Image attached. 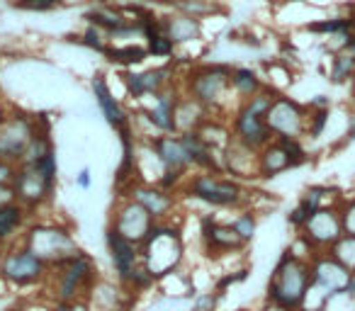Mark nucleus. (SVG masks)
Masks as SVG:
<instances>
[{
    "label": "nucleus",
    "instance_id": "nucleus-9",
    "mask_svg": "<svg viewBox=\"0 0 355 311\" xmlns=\"http://www.w3.org/2000/svg\"><path fill=\"white\" fill-rule=\"evenodd\" d=\"M266 124L275 139H302L309 127V114L290 98H275L266 112Z\"/></svg>",
    "mask_w": 355,
    "mask_h": 311
},
{
    "label": "nucleus",
    "instance_id": "nucleus-34",
    "mask_svg": "<svg viewBox=\"0 0 355 311\" xmlns=\"http://www.w3.org/2000/svg\"><path fill=\"white\" fill-rule=\"evenodd\" d=\"M42 175H44L49 183L56 185V173H59V163H56V151H49L46 156H42L37 163H32Z\"/></svg>",
    "mask_w": 355,
    "mask_h": 311
},
{
    "label": "nucleus",
    "instance_id": "nucleus-31",
    "mask_svg": "<svg viewBox=\"0 0 355 311\" xmlns=\"http://www.w3.org/2000/svg\"><path fill=\"white\" fill-rule=\"evenodd\" d=\"M107 42H110L107 32H103L100 27L90 25V22H88V27H85L83 35H80V44L88 46V49H93V51H98V54H107V49H110Z\"/></svg>",
    "mask_w": 355,
    "mask_h": 311
},
{
    "label": "nucleus",
    "instance_id": "nucleus-32",
    "mask_svg": "<svg viewBox=\"0 0 355 311\" xmlns=\"http://www.w3.org/2000/svg\"><path fill=\"white\" fill-rule=\"evenodd\" d=\"M355 73V59L345 51H338L334 56V66H331V80L334 83H345L350 75Z\"/></svg>",
    "mask_w": 355,
    "mask_h": 311
},
{
    "label": "nucleus",
    "instance_id": "nucleus-8",
    "mask_svg": "<svg viewBox=\"0 0 355 311\" xmlns=\"http://www.w3.org/2000/svg\"><path fill=\"white\" fill-rule=\"evenodd\" d=\"M46 267L49 265L25 246L20 248L12 246L10 251H6L0 256V277L17 287L40 282L46 275Z\"/></svg>",
    "mask_w": 355,
    "mask_h": 311
},
{
    "label": "nucleus",
    "instance_id": "nucleus-42",
    "mask_svg": "<svg viewBox=\"0 0 355 311\" xmlns=\"http://www.w3.org/2000/svg\"><path fill=\"white\" fill-rule=\"evenodd\" d=\"M340 51H345V54H350L355 59V35L345 37V39H343V49H340Z\"/></svg>",
    "mask_w": 355,
    "mask_h": 311
},
{
    "label": "nucleus",
    "instance_id": "nucleus-41",
    "mask_svg": "<svg viewBox=\"0 0 355 311\" xmlns=\"http://www.w3.org/2000/svg\"><path fill=\"white\" fill-rule=\"evenodd\" d=\"M90 183H93V180H90V168H83L78 175H76V185H78L80 190H88Z\"/></svg>",
    "mask_w": 355,
    "mask_h": 311
},
{
    "label": "nucleus",
    "instance_id": "nucleus-15",
    "mask_svg": "<svg viewBox=\"0 0 355 311\" xmlns=\"http://www.w3.org/2000/svg\"><path fill=\"white\" fill-rule=\"evenodd\" d=\"M105 243H107L110 258H112V267L117 272V277L122 282H127L132 277V272L141 265V248L137 243L127 241L119 231H114L112 226L105 233Z\"/></svg>",
    "mask_w": 355,
    "mask_h": 311
},
{
    "label": "nucleus",
    "instance_id": "nucleus-19",
    "mask_svg": "<svg viewBox=\"0 0 355 311\" xmlns=\"http://www.w3.org/2000/svg\"><path fill=\"white\" fill-rule=\"evenodd\" d=\"M175 107H178V95L173 93V85H168L163 93L153 95L151 107L144 112V117L158 132L175 134Z\"/></svg>",
    "mask_w": 355,
    "mask_h": 311
},
{
    "label": "nucleus",
    "instance_id": "nucleus-4",
    "mask_svg": "<svg viewBox=\"0 0 355 311\" xmlns=\"http://www.w3.org/2000/svg\"><path fill=\"white\" fill-rule=\"evenodd\" d=\"M188 193L209 207H236L246 199L239 180L224 178L222 173H214V170H202L193 175L188 183Z\"/></svg>",
    "mask_w": 355,
    "mask_h": 311
},
{
    "label": "nucleus",
    "instance_id": "nucleus-38",
    "mask_svg": "<svg viewBox=\"0 0 355 311\" xmlns=\"http://www.w3.org/2000/svg\"><path fill=\"white\" fill-rule=\"evenodd\" d=\"M217 299H219V292H209V294H202L195 299V311H214L217 306Z\"/></svg>",
    "mask_w": 355,
    "mask_h": 311
},
{
    "label": "nucleus",
    "instance_id": "nucleus-39",
    "mask_svg": "<svg viewBox=\"0 0 355 311\" xmlns=\"http://www.w3.org/2000/svg\"><path fill=\"white\" fill-rule=\"evenodd\" d=\"M248 277V270L246 267H243V270H236L234 272V275H224L222 280L217 282V292L219 294H222L224 290H227V287H232V285H236V282H243Z\"/></svg>",
    "mask_w": 355,
    "mask_h": 311
},
{
    "label": "nucleus",
    "instance_id": "nucleus-30",
    "mask_svg": "<svg viewBox=\"0 0 355 311\" xmlns=\"http://www.w3.org/2000/svg\"><path fill=\"white\" fill-rule=\"evenodd\" d=\"M175 42L166 35V32H158V35L148 37L146 39V51L148 56H156V59H168V56L175 54Z\"/></svg>",
    "mask_w": 355,
    "mask_h": 311
},
{
    "label": "nucleus",
    "instance_id": "nucleus-33",
    "mask_svg": "<svg viewBox=\"0 0 355 311\" xmlns=\"http://www.w3.org/2000/svg\"><path fill=\"white\" fill-rule=\"evenodd\" d=\"M234 229L239 231V236L243 238V241H251L253 238V233H256V226H258V222H256V214L253 212H243V214H239L236 219H234V224H232Z\"/></svg>",
    "mask_w": 355,
    "mask_h": 311
},
{
    "label": "nucleus",
    "instance_id": "nucleus-10",
    "mask_svg": "<svg viewBox=\"0 0 355 311\" xmlns=\"http://www.w3.org/2000/svg\"><path fill=\"white\" fill-rule=\"evenodd\" d=\"M153 224H156V219H153L151 214L141 207V204L134 202V199L129 197L127 202H122L117 207V212H114V219H112L110 226H112L114 231L122 233L127 241L141 246V243L146 241L148 233H151Z\"/></svg>",
    "mask_w": 355,
    "mask_h": 311
},
{
    "label": "nucleus",
    "instance_id": "nucleus-18",
    "mask_svg": "<svg viewBox=\"0 0 355 311\" xmlns=\"http://www.w3.org/2000/svg\"><path fill=\"white\" fill-rule=\"evenodd\" d=\"M148 146L153 148V153L158 156V161L163 163V168L171 173H188L190 161L185 146L180 141V134H163V136H153L148 141Z\"/></svg>",
    "mask_w": 355,
    "mask_h": 311
},
{
    "label": "nucleus",
    "instance_id": "nucleus-12",
    "mask_svg": "<svg viewBox=\"0 0 355 311\" xmlns=\"http://www.w3.org/2000/svg\"><path fill=\"white\" fill-rule=\"evenodd\" d=\"M302 236L309 241V246L314 248H331L340 236H343V224H340V214L331 207L316 209L309 217V222L302 226Z\"/></svg>",
    "mask_w": 355,
    "mask_h": 311
},
{
    "label": "nucleus",
    "instance_id": "nucleus-43",
    "mask_svg": "<svg viewBox=\"0 0 355 311\" xmlns=\"http://www.w3.org/2000/svg\"><path fill=\"white\" fill-rule=\"evenodd\" d=\"M137 3H153V6H175L178 0H137Z\"/></svg>",
    "mask_w": 355,
    "mask_h": 311
},
{
    "label": "nucleus",
    "instance_id": "nucleus-40",
    "mask_svg": "<svg viewBox=\"0 0 355 311\" xmlns=\"http://www.w3.org/2000/svg\"><path fill=\"white\" fill-rule=\"evenodd\" d=\"M12 175H15V166L6 163V161H0V185L12 183Z\"/></svg>",
    "mask_w": 355,
    "mask_h": 311
},
{
    "label": "nucleus",
    "instance_id": "nucleus-24",
    "mask_svg": "<svg viewBox=\"0 0 355 311\" xmlns=\"http://www.w3.org/2000/svg\"><path fill=\"white\" fill-rule=\"evenodd\" d=\"M85 20H88L90 25L100 27L103 32H107V35H112V32H117V30H122V27L132 25V20H129V17L124 15L122 8L110 6V3L93 8V10H90L88 15H85Z\"/></svg>",
    "mask_w": 355,
    "mask_h": 311
},
{
    "label": "nucleus",
    "instance_id": "nucleus-20",
    "mask_svg": "<svg viewBox=\"0 0 355 311\" xmlns=\"http://www.w3.org/2000/svg\"><path fill=\"white\" fill-rule=\"evenodd\" d=\"M132 199L141 204V207L146 209L156 222H166V217L171 214L173 204H175L173 202V195L168 193V190L158 188V185L153 188V185H148V183L132 185Z\"/></svg>",
    "mask_w": 355,
    "mask_h": 311
},
{
    "label": "nucleus",
    "instance_id": "nucleus-25",
    "mask_svg": "<svg viewBox=\"0 0 355 311\" xmlns=\"http://www.w3.org/2000/svg\"><path fill=\"white\" fill-rule=\"evenodd\" d=\"M27 207L22 202H8L0 204V243H8L17 236L22 222H25Z\"/></svg>",
    "mask_w": 355,
    "mask_h": 311
},
{
    "label": "nucleus",
    "instance_id": "nucleus-23",
    "mask_svg": "<svg viewBox=\"0 0 355 311\" xmlns=\"http://www.w3.org/2000/svg\"><path fill=\"white\" fill-rule=\"evenodd\" d=\"M163 30L166 35L171 37L175 44H188V42H195L200 37V20L198 17H190L185 12L180 15H171V17H163Z\"/></svg>",
    "mask_w": 355,
    "mask_h": 311
},
{
    "label": "nucleus",
    "instance_id": "nucleus-27",
    "mask_svg": "<svg viewBox=\"0 0 355 311\" xmlns=\"http://www.w3.org/2000/svg\"><path fill=\"white\" fill-rule=\"evenodd\" d=\"M232 90L243 100H248L263 90V80L251 69H232Z\"/></svg>",
    "mask_w": 355,
    "mask_h": 311
},
{
    "label": "nucleus",
    "instance_id": "nucleus-11",
    "mask_svg": "<svg viewBox=\"0 0 355 311\" xmlns=\"http://www.w3.org/2000/svg\"><path fill=\"white\" fill-rule=\"evenodd\" d=\"M12 188H15L17 202H22L27 209L37 207V204L46 202L54 193L56 185L49 183L35 166H15V175H12Z\"/></svg>",
    "mask_w": 355,
    "mask_h": 311
},
{
    "label": "nucleus",
    "instance_id": "nucleus-17",
    "mask_svg": "<svg viewBox=\"0 0 355 311\" xmlns=\"http://www.w3.org/2000/svg\"><path fill=\"white\" fill-rule=\"evenodd\" d=\"M173 78V69L171 66H161V69H148V71H139V73H127L124 75V85H127V93L132 98L141 100L148 95H158L171 85Z\"/></svg>",
    "mask_w": 355,
    "mask_h": 311
},
{
    "label": "nucleus",
    "instance_id": "nucleus-45",
    "mask_svg": "<svg viewBox=\"0 0 355 311\" xmlns=\"http://www.w3.org/2000/svg\"><path fill=\"white\" fill-rule=\"evenodd\" d=\"M0 253H3V243H0Z\"/></svg>",
    "mask_w": 355,
    "mask_h": 311
},
{
    "label": "nucleus",
    "instance_id": "nucleus-22",
    "mask_svg": "<svg viewBox=\"0 0 355 311\" xmlns=\"http://www.w3.org/2000/svg\"><path fill=\"white\" fill-rule=\"evenodd\" d=\"M258 159H261V175H266V178H272V175L282 173V170L297 168L292 156L282 148V143L277 139L268 143L266 148H261Z\"/></svg>",
    "mask_w": 355,
    "mask_h": 311
},
{
    "label": "nucleus",
    "instance_id": "nucleus-44",
    "mask_svg": "<svg viewBox=\"0 0 355 311\" xmlns=\"http://www.w3.org/2000/svg\"><path fill=\"white\" fill-rule=\"evenodd\" d=\"M345 294H355V272H353V277H350V285H348V290H345Z\"/></svg>",
    "mask_w": 355,
    "mask_h": 311
},
{
    "label": "nucleus",
    "instance_id": "nucleus-28",
    "mask_svg": "<svg viewBox=\"0 0 355 311\" xmlns=\"http://www.w3.org/2000/svg\"><path fill=\"white\" fill-rule=\"evenodd\" d=\"M329 256H334L340 265H345L350 272H355V236L343 233V236L329 248Z\"/></svg>",
    "mask_w": 355,
    "mask_h": 311
},
{
    "label": "nucleus",
    "instance_id": "nucleus-46",
    "mask_svg": "<svg viewBox=\"0 0 355 311\" xmlns=\"http://www.w3.org/2000/svg\"><path fill=\"white\" fill-rule=\"evenodd\" d=\"M236 311H248V309H236Z\"/></svg>",
    "mask_w": 355,
    "mask_h": 311
},
{
    "label": "nucleus",
    "instance_id": "nucleus-3",
    "mask_svg": "<svg viewBox=\"0 0 355 311\" xmlns=\"http://www.w3.org/2000/svg\"><path fill=\"white\" fill-rule=\"evenodd\" d=\"M22 246L30 248L37 258H42L46 265H54V267L64 265L76 253H80L73 236L66 229L54 226V224L32 226L30 233H25V238H22Z\"/></svg>",
    "mask_w": 355,
    "mask_h": 311
},
{
    "label": "nucleus",
    "instance_id": "nucleus-13",
    "mask_svg": "<svg viewBox=\"0 0 355 311\" xmlns=\"http://www.w3.org/2000/svg\"><path fill=\"white\" fill-rule=\"evenodd\" d=\"M232 132L236 141H241L243 146L253 148V151H261V148H266L270 141H275V136H272L266 124V117L253 112V109H248L246 105H241V109H239L236 117H234Z\"/></svg>",
    "mask_w": 355,
    "mask_h": 311
},
{
    "label": "nucleus",
    "instance_id": "nucleus-1",
    "mask_svg": "<svg viewBox=\"0 0 355 311\" xmlns=\"http://www.w3.org/2000/svg\"><path fill=\"white\" fill-rule=\"evenodd\" d=\"M311 287V263L285 251L268 282V301L277 311H300Z\"/></svg>",
    "mask_w": 355,
    "mask_h": 311
},
{
    "label": "nucleus",
    "instance_id": "nucleus-26",
    "mask_svg": "<svg viewBox=\"0 0 355 311\" xmlns=\"http://www.w3.org/2000/svg\"><path fill=\"white\" fill-rule=\"evenodd\" d=\"M105 56H107L112 64L132 69V66H139L148 59V51H146V46H139V44H122V46H110Z\"/></svg>",
    "mask_w": 355,
    "mask_h": 311
},
{
    "label": "nucleus",
    "instance_id": "nucleus-16",
    "mask_svg": "<svg viewBox=\"0 0 355 311\" xmlns=\"http://www.w3.org/2000/svg\"><path fill=\"white\" fill-rule=\"evenodd\" d=\"M202 241L207 248L209 256H222V253H232V251H241L246 246L239 231L232 224H219L212 217L202 219Z\"/></svg>",
    "mask_w": 355,
    "mask_h": 311
},
{
    "label": "nucleus",
    "instance_id": "nucleus-6",
    "mask_svg": "<svg viewBox=\"0 0 355 311\" xmlns=\"http://www.w3.org/2000/svg\"><path fill=\"white\" fill-rule=\"evenodd\" d=\"M40 124L27 114H12L0 122V161L10 166H20L32 136L37 134Z\"/></svg>",
    "mask_w": 355,
    "mask_h": 311
},
{
    "label": "nucleus",
    "instance_id": "nucleus-21",
    "mask_svg": "<svg viewBox=\"0 0 355 311\" xmlns=\"http://www.w3.org/2000/svg\"><path fill=\"white\" fill-rule=\"evenodd\" d=\"M90 88H93V95H95V100H98V105H100V112H103V117L107 119L110 127L119 129V132H122V129H127L129 127L127 112H124V107L119 105V100L112 95V88H110V83L105 80L103 73L95 75L93 83H90Z\"/></svg>",
    "mask_w": 355,
    "mask_h": 311
},
{
    "label": "nucleus",
    "instance_id": "nucleus-2",
    "mask_svg": "<svg viewBox=\"0 0 355 311\" xmlns=\"http://www.w3.org/2000/svg\"><path fill=\"white\" fill-rule=\"evenodd\" d=\"M141 263L146 270L151 272L156 280L168 277L171 272L178 270L180 260H183V241H180V231L173 229L166 222H156L146 241L141 243Z\"/></svg>",
    "mask_w": 355,
    "mask_h": 311
},
{
    "label": "nucleus",
    "instance_id": "nucleus-5",
    "mask_svg": "<svg viewBox=\"0 0 355 311\" xmlns=\"http://www.w3.org/2000/svg\"><path fill=\"white\" fill-rule=\"evenodd\" d=\"M188 90L190 98L198 100L202 107H217L224 95L232 90V69L229 66H205V69L190 73Z\"/></svg>",
    "mask_w": 355,
    "mask_h": 311
},
{
    "label": "nucleus",
    "instance_id": "nucleus-7",
    "mask_svg": "<svg viewBox=\"0 0 355 311\" xmlns=\"http://www.w3.org/2000/svg\"><path fill=\"white\" fill-rule=\"evenodd\" d=\"M95 263L85 253H76L71 260L59 265V285H56V296L59 301H76L80 294L93 290L95 285Z\"/></svg>",
    "mask_w": 355,
    "mask_h": 311
},
{
    "label": "nucleus",
    "instance_id": "nucleus-35",
    "mask_svg": "<svg viewBox=\"0 0 355 311\" xmlns=\"http://www.w3.org/2000/svg\"><path fill=\"white\" fill-rule=\"evenodd\" d=\"M59 3L61 0H15L12 6L17 10H27V12H46V10H54Z\"/></svg>",
    "mask_w": 355,
    "mask_h": 311
},
{
    "label": "nucleus",
    "instance_id": "nucleus-37",
    "mask_svg": "<svg viewBox=\"0 0 355 311\" xmlns=\"http://www.w3.org/2000/svg\"><path fill=\"white\" fill-rule=\"evenodd\" d=\"M340 224H343V233L355 236V199H350L340 212Z\"/></svg>",
    "mask_w": 355,
    "mask_h": 311
},
{
    "label": "nucleus",
    "instance_id": "nucleus-14",
    "mask_svg": "<svg viewBox=\"0 0 355 311\" xmlns=\"http://www.w3.org/2000/svg\"><path fill=\"white\" fill-rule=\"evenodd\" d=\"M309 263H311V282L319 285L324 292H329L331 296L348 290L353 272H350L345 265H340L334 256L319 253V256H314Z\"/></svg>",
    "mask_w": 355,
    "mask_h": 311
},
{
    "label": "nucleus",
    "instance_id": "nucleus-36",
    "mask_svg": "<svg viewBox=\"0 0 355 311\" xmlns=\"http://www.w3.org/2000/svg\"><path fill=\"white\" fill-rule=\"evenodd\" d=\"M326 122H329V109H316L314 114H309V127H306V132L311 134V136H319L321 132H324Z\"/></svg>",
    "mask_w": 355,
    "mask_h": 311
},
{
    "label": "nucleus",
    "instance_id": "nucleus-29",
    "mask_svg": "<svg viewBox=\"0 0 355 311\" xmlns=\"http://www.w3.org/2000/svg\"><path fill=\"white\" fill-rule=\"evenodd\" d=\"M355 27V20L350 17H336V20H324V22H311L309 32L314 35H350V30Z\"/></svg>",
    "mask_w": 355,
    "mask_h": 311
}]
</instances>
